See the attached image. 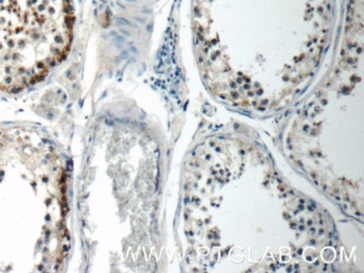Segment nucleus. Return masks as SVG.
<instances>
[{
    "label": "nucleus",
    "mask_w": 364,
    "mask_h": 273,
    "mask_svg": "<svg viewBox=\"0 0 364 273\" xmlns=\"http://www.w3.org/2000/svg\"><path fill=\"white\" fill-rule=\"evenodd\" d=\"M72 37L71 0H0V92L42 81L66 58Z\"/></svg>",
    "instance_id": "3"
},
{
    "label": "nucleus",
    "mask_w": 364,
    "mask_h": 273,
    "mask_svg": "<svg viewBox=\"0 0 364 273\" xmlns=\"http://www.w3.org/2000/svg\"><path fill=\"white\" fill-rule=\"evenodd\" d=\"M332 0H194L198 55L208 81L237 54L213 89L220 95L248 50L230 100H285L316 68L332 19Z\"/></svg>",
    "instance_id": "1"
},
{
    "label": "nucleus",
    "mask_w": 364,
    "mask_h": 273,
    "mask_svg": "<svg viewBox=\"0 0 364 273\" xmlns=\"http://www.w3.org/2000/svg\"><path fill=\"white\" fill-rule=\"evenodd\" d=\"M70 249L66 163L27 127L0 128V272L62 268Z\"/></svg>",
    "instance_id": "2"
}]
</instances>
